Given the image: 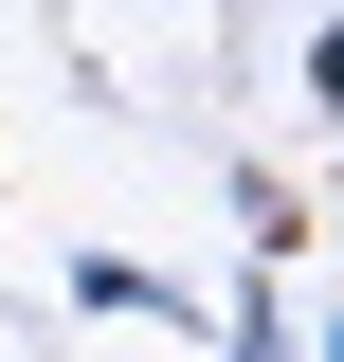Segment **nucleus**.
Returning <instances> with one entry per match:
<instances>
[{
	"label": "nucleus",
	"instance_id": "obj_1",
	"mask_svg": "<svg viewBox=\"0 0 344 362\" xmlns=\"http://www.w3.org/2000/svg\"><path fill=\"white\" fill-rule=\"evenodd\" d=\"M73 308H91V326H164L181 290H164V272H145V254H73Z\"/></svg>",
	"mask_w": 344,
	"mask_h": 362
}]
</instances>
